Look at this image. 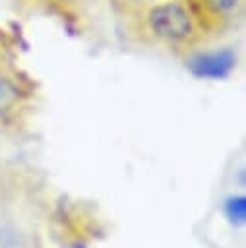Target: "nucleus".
I'll return each instance as SVG.
<instances>
[{
	"label": "nucleus",
	"mask_w": 246,
	"mask_h": 248,
	"mask_svg": "<svg viewBox=\"0 0 246 248\" xmlns=\"http://www.w3.org/2000/svg\"><path fill=\"white\" fill-rule=\"evenodd\" d=\"M141 25L151 39L170 46L190 45L201 31L184 0H163L147 6L141 14Z\"/></svg>",
	"instance_id": "obj_1"
},
{
	"label": "nucleus",
	"mask_w": 246,
	"mask_h": 248,
	"mask_svg": "<svg viewBox=\"0 0 246 248\" xmlns=\"http://www.w3.org/2000/svg\"><path fill=\"white\" fill-rule=\"evenodd\" d=\"M192 10L198 23L205 25H223L240 16L244 0H184Z\"/></svg>",
	"instance_id": "obj_2"
},
{
	"label": "nucleus",
	"mask_w": 246,
	"mask_h": 248,
	"mask_svg": "<svg viewBox=\"0 0 246 248\" xmlns=\"http://www.w3.org/2000/svg\"><path fill=\"white\" fill-rule=\"evenodd\" d=\"M232 66V56L231 54H213L205 56L198 62V74L200 76H211V78H221L225 76Z\"/></svg>",
	"instance_id": "obj_3"
},
{
	"label": "nucleus",
	"mask_w": 246,
	"mask_h": 248,
	"mask_svg": "<svg viewBox=\"0 0 246 248\" xmlns=\"http://www.w3.org/2000/svg\"><path fill=\"white\" fill-rule=\"evenodd\" d=\"M19 97H21V91L15 85V81L12 78L0 74V116L14 110Z\"/></svg>",
	"instance_id": "obj_4"
},
{
	"label": "nucleus",
	"mask_w": 246,
	"mask_h": 248,
	"mask_svg": "<svg viewBox=\"0 0 246 248\" xmlns=\"http://www.w3.org/2000/svg\"><path fill=\"white\" fill-rule=\"evenodd\" d=\"M227 217L232 225H242L246 221V198L244 196H232L227 200L225 205Z\"/></svg>",
	"instance_id": "obj_5"
},
{
	"label": "nucleus",
	"mask_w": 246,
	"mask_h": 248,
	"mask_svg": "<svg viewBox=\"0 0 246 248\" xmlns=\"http://www.w3.org/2000/svg\"><path fill=\"white\" fill-rule=\"evenodd\" d=\"M0 248H21L19 246V234L12 229H0Z\"/></svg>",
	"instance_id": "obj_6"
}]
</instances>
